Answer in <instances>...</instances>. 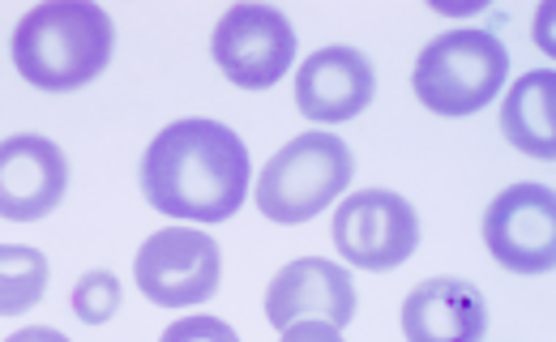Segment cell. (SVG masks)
<instances>
[{"label":"cell","instance_id":"6da1fadb","mask_svg":"<svg viewBox=\"0 0 556 342\" xmlns=\"http://www.w3.org/2000/svg\"><path fill=\"white\" fill-rule=\"evenodd\" d=\"M141 193L159 214L223 223L249 193V150L218 121H176L141 159Z\"/></svg>","mask_w":556,"mask_h":342},{"label":"cell","instance_id":"7a4b0ae2","mask_svg":"<svg viewBox=\"0 0 556 342\" xmlns=\"http://www.w3.org/2000/svg\"><path fill=\"white\" fill-rule=\"evenodd\" d=\"M112 17L90 0L35 4L13 30V65L39 90H77L112 61Z\"/></svg>","mask_w":556,"mask_h":342},{"label":"cell","instance_id":"3957f363","mask_svg":"<svg viewBox=\"0 0 556 342\" xmlns=\"http://www.w3.org/2000/svg\"><path fill=\"white\" fill-rule=\"evenodd\" d=\"M509 52L488 30H450L437 35L416 61L412 90L416 99L437 116H471L492 103L505 86Z\"/></svg>","mask_w":556,"mask_h":342},{"label":"cell","instance_id":"277c9868","mask_svg":"<svg viewBox=\"0 0 556 342\" xmlns=\"http://www.w3.org/2000/svg\"><path fill=\"white\" fill-rule=\"evenodd\" d=\"M355 159L348 141L334 134H304L291 137L275 159L262 167L257 180V210L275 223H308L326 205L339 202L348 189Z\"/></svg>","mask_w":556,"mask_h":342},{"label":"cell","instance_id":"5b68a950","mask_svg":"<svg viewBox=\"0 0 556 342\" xmlns=\"http://www.w3.org/2000/svg\"><path fill=\"white\" fill-rule=\"evenodd\" d=\"M138 291L159 308H193L206 304L218 291L223 257L218 244L198 227H163L150 240H141L138 257Z\"/></svg>","mask_w":556,"mask_h":342},{"label":"cell","instance_id":"8992f818","mask_svg":"<svg viewBox=\"0 0 556 342\" xmlns=\"http://www.w3.org/2000/svg\"><path fill=\"white\" fill-rule=\"evenodd\" d=\"M210 56L240 90H266L295 61V30L270 4H236L218 17Z\"/></svg>","mask_w":556,"mask_h":342},{"label":"cell","instance_id":"52a82bcc","mask_svg":"<svg viewBox=\"0 0 556 342\" xmlns=\"http://www.w3.org/2000/svg\"><path fill=\"white\" fill-rule=\"evenodd\" d=\"M334 249L355 270H394L403 266L419 244L416 205L390 189H364L351 193L334 210Z\"/></svg>","mask_w":556,"mask_h":342},{"label":"cell","instance_id":"ba28073f","mask_svg":"<svg viewBox=\"0 0 556 342\" xmlns=\"http://www.w3.org/2000/svg\"><path fill=\"white\" fill-rule=\"evenodd\" d=\"M488 253L514 274H553L556 193L544 185H514L496 193L484 214Z\"/></svg>","mask_w":556,"mask_h":342},{"label":"cell","instance_id":"9c48e42d","mask_svg":"<svg viewBox=\"0 0 556 342\" xmlns=\"http://www.w3.org/2000/svg\"><path fill=\"white\" fill-rule=\"evenodd\" d=\"M70 189V159L56 141L17 134L0 141V218H48Z\"/></svg>","mask_w":556,"mask_h":342},{"label":"cell","instance_id":"30bf717a","mask_svg":"<svg viewBox=\"0 0 556 342\" xmlns=\"http://www.w3.org/2000/svg\"><path fill=\"white\" fill-rule=\"evenodd\" d=\"M266 317L275 330L295 321H330L334 330H343L355 317V282L326 257H300L275 274L266 291Z\"/></svg>","mask_w":556,"mask_h":342},{"label":"cell","instance_id":"8fae6325","mask_svg":"<svg viewBox=\"0 0 556 342\" xmlns=\"http://www.w3.org/2000/svg\"><path fill=\"white\" fill-rule=\"evenodd\" d=\"M377 94V73L355 48H321L295 73V103L317 125L355 121Z\"/></svg>","mask_w":556,"mask_h":342},{"label":"cell","instance_id":"7c38bea8","mask_svg":"<svg viewBox=\"0 0 556 342\" xmlns=\"http://www.w3.org/2000/svg\"><path fill=\"white\" fill-rule=\"evenodd\" d=\"M488 304L467 278H424L403 300L407 342H484Z\"/></svg>","mask_w":556,"mask_h":342},{"label":"cell","instance_id":"4fadbf2b","mask_svg":"<svg viewBox=\"0 0 556 342\" xmlns=\"http://www.w3.org/2000/svg\"><path fill=\"white\" fill-rule=\"evenodd\" d=\"M501 129L505 137L531 154V159H553L556 154V77L553 68L522 73L514 90L501 103Z\"/></svg>","mask_w":556,"mask_h":342},{"label":"cell","instance_id":"5bb4252c","mask_svg":"<svg viewBox=\"0 0 556 342\" xmlns=\"http://www.w3.org/2000/svg\"><path fill=\"white\" fill-rule=\"evenodd\" d=\"M48 291V257L30 244H0V317L26 313Z\"/></svg>","mask_w":556,"mask_h":342},{"label":"cell","instance_id":"9a60e30c","mask_svg":"<svg viewBox=\"0 0 556 342\" xmlns=\"http://www.w3.org/2000/svg\"><path fill=\"white\" fill-rule=\"evenodd\" d=\"M121 308V282L108 270H86L73 287V313L86 326H103Z\"/></svg>","mask_w":556,"mask_h":342},{"label":"cell","instance_id":"2e32d148","mask_svg":"<svg viewBox=\"0 0 556 342\" xmlns=\"http://www.w3.org/2000/svg\"><path fill=\"white\" fill-rule=\"evenodd\" d=\"M159 342H240V334L218 317H185V321H172Z\"/></svg>","mask_w":556,"mask_h":342},{"label":"cell","instance_id":"e0dca14e","mask_svg":"<svg viewBox=\"0 0 556 342\" xmlns=\"http://www.w3.org/2000/svg\"><path fill=\"white\" fill-rule=\"evenodd\" d=\"M278 342H343V330H334L330 321H295Z\"/></svg>","mask_w":556,"mask_h":342},{"label":"cell","instance_id":"ac0fdd59","mask_svg":"<svg viewBox=\"0 0 556 342\" xmlns=\"http://www.w3.org/2000/svg\"><path fill=\"white\" fill-rule=\"evenodd\" d=\"M4 342H70L61 330H48V326H30V330H17V334H9Z\"/></svg>","mask_w":556,"mask_h":342},{"label":"cell","instance_id":"d6986e66","mask_svg":"<svg viewBox=\"0 0 556 342\" xmlns=\"http://www.w3.org/2000/svg\"><path fill=\"white\" fill-rule=\"evenodd\" d=\"M548 22H553V9H540V35H535V43H540L544 52H553V35H548Z\"/></svg>","mask_w":556,"mask_h":342}]
</instances>
